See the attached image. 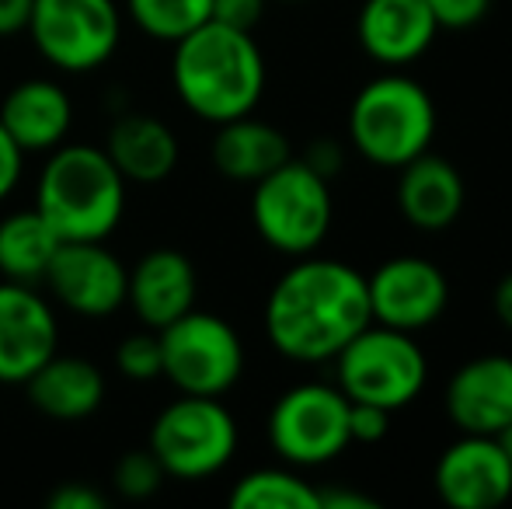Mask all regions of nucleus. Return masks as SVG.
I'll return each instance as SVG.
<instances>
[{
    "mask_svg": "<svg viewBox=\"0 0 512 509\" xmlns=\"http://www.w3.org/2000/svg\"><path fill=\"white\" fill-rule=\"evenodd\" d=\"M373 321L366 276L338 258H304L265 300V335L293 363L335 360Z\"/></svg>",
    "mask_w": 512,
    "mask_h": 509,
    "instance_id": "1",
    "label": "nucleus"
},
{
    "mask_svg": "<svg viewBox=\"0 0 512 509\" xmlns=\"http://www.w3.org/2000/svg\"><path fill=\"white\" fill-rule=\"evenodd\" d=\"M171 84L192 116L220 126L251 116L265 91V56L251 32L206 21L175 42Z\"/></svg>",
    "mask_w": 512,
    "mask_h": 509,
    "instance_id": "2",
    "label": "nucleus"
},
{
    "mask_svg": "<svg viewBox=\"0 0 512 509\" xmlns=\"http://www.w3.org/2000/svg\"><path fill=\"white\" fill-rule=\"evenodd\" d=\"M126 178L105 147L60 143L35 185V210L60 241H105L126 213Z\"/></svg>",
    "mask_w": 512,
    "mask_h": 509,
    "instance_id": "3",
    "label": "nucleus"
},
{
    "mask_svg": "<svg viewBox=\"0 0 512 509\" xmlns=\"http://www.w3.org/2000/svg\"><path fill=\"white\" fill-rule=\"evenodd\" d=\"M352 147L380 168H405L432 147L436 102L405 74H380L352 98Z\"/></svg>",
    "mask_w": 512,
    "mask_h": 509,
    "instance_id": "4",
    "label": "nucleus"
},
{
    "mask_svg": "<svg viewBox=\"0 0 512 509\" xmlns=\"http://www.w3.org/2000/svg\"><path fill=\"white\" fill-rule=\"evenodd\" d=\"M331 189L304 161H283L251 192V220L258 238L283 255L317 252L331 231Z\"/></svg>",
    "mask_w": 512,
    "mask_h": 509,
    "instance_id": "5",
    "label": "nucleus"
},
{
    "mask_svg": "<svg viewBox=\"0 0 512 509\" xmlns=\"http://www.w3.org/2000/svg\"><path fill=\"white\" fill-rule=\"evenodd\" d=\"M335 363L345 398L370 401L387 412L411 405L429 381V363L411 332L373 321L335 356Z\"/></svg>",
    "mask_w": 512,
    "mask_h": 509,
    "instance_id": "6",
    "label": "nucleus"
},
{
    "mask_svg": "<svg viewBox=\"0 0 512 509\" xmlns=\"http://www.w3.org/2000/svg\"><path fill=\"white\" fill-rule=\"evenodd\" d=\"M150 450L168 478L203 482L227 468L234 457L237 422L227 405H220V398L182 394L154 419Z\"/></svg>",
    "mask_w": 512,
    "mask_h": 509,
    "instance_id": "7",
    "label": "nucleus"
},
{
    "mask_svg": "<svg viewBox=\"0 0 512 509\" xmlns=\"http://www.w3.org/2000/svg\"><path fill=\"white\" fill-rule=\"evenodd\" d=\"M161 377L182 394L220 398L244 374V346L237 332L209 311H185L161 332Z\"/></svg>",
    "mask_w": 512,
    "mask_h": 509,
    "instance_id": "8",
    "label": "nucleus"
},
{
    "mask_svg": "<svg viewBox=\"0 0 512 509\" xmlns=\"http://www.w3.org/2000/svg\"><path fill=\"white\" fill-rule=\"evenodd\" d=\"M25 32L49 67L88 74L119 49L122 11L115 0H35Z\"/></svg>",
    "mask_w": 512,
    "mask_h": 509,
    "instance_id": "9",
    "label": "nucleus"
},
{
    "mask_svg": "<svg viewBox=\"0 0 512 509\" xmlns=\"http://www.w3.org/2000/svg\"><path fill=\"white\" fill-rule=\"evenodd\" d=\"M269 443L293 468H321L352 443L349 398L331 384H297L272 405Z\"/></svg>",
    "mask_w": 512,
    "mask_h": 509,
    "instance_id": "10",
    "label": "nucleus"
},
{
    "mask_svg": "<svg viewBox=\"0 0 512 509\" xmlns=\"http://www.w3.org/2000/svg\"><path fill=\"white\" fill-rule=\"evenodd\" d=\"M42 283L53 300L81 318H108L126 304L129 269L105 241H60Z\"/></svg>",
    "mask_w": 512,
    "mask_h": 509,
    "instance_id": "11",
    "label": "nucleus"
},
{
    "mask_svg": "<svg viewBox=\"0 0 512 509\" xmlns=\"http://www.w3.org/2000/svg\"><path fill=\"white\" fill-rule=\"evenodd\" d=\"M370 314L377 325L401 328V332H418L432 321L443 318L450 286L436 262L418 255H398L384 262L370 279Z\"/></svg>",
    "mask_w": 512,
    "mask_h": 509,
    "instance_id": "12",
    "label": "nucleus"
},
{
    "mask_svg": "<svg viewBox=\"0 0 512 509\" xmlns=\"http://www.w3.org/2000/svg\"><path fill=\"white\" fill-rule=\"evenodd\" d=\"M60 346V321L35 286L0 283V384H25Z\"/></svg>",
    "mask_w": 512,
    "mask_h": 509,
    "instance_id": "13",
    "label": "nucleus"
},
{
    "mask_svg": "<svg viewBox=\"0 0 512 509\" xmlns=\"http://www.w3.org/2000/svg\"><path fill=\"white\" fill-rule=\"evenodd\" d=\"M436 492L453 509H495L512 496V461L495 436L464 433L436 461Z\"/></svg>",
    "mask_w": 512,
    "mask_h": 509,
    "instance_id": "14",
    "label": "nucleus"
},
{
    "mask_svg": "<svg viewBox=\"0 0 512 509\" xmlns=\"http://www.w3.org/2000/svg\"><path fill=\"white\" fill-rule=\"evenodd\" d=\"M199 279L189 255L175 248H154L129 269L126 304L140 318V325L161 332L164 325L178 321L196 307Z\"/></svg>",
    "mask_w": 512,
    "mask_h": 509,
    "instance_id": "15",
    "label": "nucleus"
},
{
    "mask_svg": "<svg viewBox=\"0 0 512 509\" xmlns=\"http://www.w3.org/2000/svg\"><path fill=\"white\" fill-rule=\"evenodd\" d=\"M446 415L460 433L495 436L512 422V356H478L446 384Z\"/></svg>",
    "mask_w": 512,
    "mask_h": 509,
    "instance_id": "16",
    "label": "nucleus"
},
{
    "mask_svg": "<svg viewBox=\"0 0 512 509\" xmlns=\"http://www.w3.org/2000/svg\"><path fill=\"white\" fill-rule=\"evenodd\" d=\"M0 126L25 154H49L74 126V102L49 77H28L14 84L0 102Z\"/></svg>",
    "mask_w": 512,
    "mask_h": 509,
    "instance_id": "17",
    "label": "nucleus"
},
{
    "mask_svg": "<svg viewBox=\"0 0 512 509\" xmlns=\"http://www.w3.org/2000/svg\"><path fill=\"white\" fill-rule=\"evenodd\" d=\"M356 32L366 56L387 67H405L432 46L439 25L425 0H366Z\"/></svg>",
    "mask_w": 512,
    "mask_h": 509,
    "instance_id": "18",
    "label": "nucleus"
},
{
    "mask_svg": "<svg viewBox=\"0 0 512 509\" xmlns=\"http://www.w3.org/2000/svg\"><path fill=\"white\" fill-rule=\"evenodd\" d=\"M398 210L418 231H446L464 210V178L450 161L436 154H418L398 168Z\"/></svg>",
    "mask_w": 512,
    "mask_h": 509,
    "instance_id": "19",
    "label": "nucleus"
},
{
    "mask_svg": "<svg viewBox=\"0 0 512 509\" xmlns=\"http://www.w3.org/2000/svg\"><path fill=\"white\" fill-rule=\"evenodd\" d=\"M105 154L119 168L126 182L136 185H157L171 178L178 168V136L168 123L143 112H119L112 129H108Z\"/></svg>",
    "mask_w": 512,
    "mask_h": 509,
    "instance_id": "20",
    "label": "nucleus"
},
{
    "mask_svg": "<svg viewBox=\"0 0 512 509\" xmlns=\"http://www.w3.org/2000/svg\"><path fill=\"white\" fill-rule=\"evenodd\" d=\"M28 401L49 419L77 422L88 419L105 401V377L91 360L53 353L25 381Z\"/></svg>",
    "mask_w": 512,
    "mask_h": 509,
    "instance_id": "21",
    "label": "nucleus"
},
{
    "mask_svg": "<svg viewBox=\"0 0 512 509\" xmlns=\"http://www.w3.org/2000/svg\"><path fill=\"white\" fill-rule=\"evenodd\" d=\"M283 161H290V140L276 126L258 123L251 116L230 119V123L216 126L213 164L230 182L255 185L258 178H265Z\"/></svg>",
    "mask_w": 512,
    "mask_h": 509,
    "instance_id": "22",
    "label": "nucleus"
},
{
    "mask_svg": "<svg viewBox=\"0 0 512 509\" xmlns=\"http://www.w3.org/2000/svg\"><path fill=\"white\" fill-rule=\"evenodd\" d=\"M56 248H60V238L35 206L7 213L0 220V276L4 279L28 286L42 283Z\"/></svg>",
    "mask_w": 512,
    "mask_h": 509,
    "instance_id": "23",
    "label": "nucleus"
},
{
    "mask_svg": "<svg viewBox=\"0 0 512 509\" xmlns=\"http://www.w3.org/2000/svg\"><path fill=\"white\" fill-rule=\"evenodd\" d=\"M230 509H317V489L290 468H258L227 496Z\"/></svg>",
    "mask_w": 512,
    "mask_h": 509,
    "instance_id": "24",
    "label": "nucleus"
},
{
    "mask_svg": "<svg viewBox=\"0 0 512 509\" xmlns=\"http://www.w3.org/2000/svg\"><path fill=\"white\" fill-rule=\"evenodd\" d=\"M213 0H126V14L143 35L175 46L209 21Z\"/></svg>",
    "mask_w": 512,
    "mask_h": 509,
    "instance_id": "25",
    "label": "nucleus"
},
{
    "mask_svg": "<svg viewBox=\"0 0 512 509\" xmlns=\"http://www.w3.org/2000/svg\"><path fill=\"white\" fill-rule=\"evenodd\" d=\"M164 478L168 475H164L161 461H157L150 447L122 454L112 471L115 489H119V496H126V499H150L154 492H161Z\"/></svg>",
    "mask_w": 512,
    "mask_h": 509,
    "instance_id": "26",
    "label": "nucleus"
},
{
    "mask_svg": "<svg viewBox=\"0 0 512 509\" xmlns=\"http://www.w3.org/2000/svg\"><path fill=\"white\" fill-rule=\"evenodd\" d=\"M115 367L129 381H154L161 377V335L150 332H133L119 342L115 349Z\"/></svg>",
    "mask_w": 512,
    "mask_h": 509,
    "instance_id": "27",
    "label": "nucleus"
},
{
    "mask_svg": "<svg viewBox=\"0 0 512 509\" xmlns=\"http://www.w3.org/2000/svg\"><path fill=\"white\" fill-rule=\"evenodd\" d=\"M391 429V412L370 401H349V436L352 443H377Z\"/></svg>",
    "mask_w": 512,
    "mask_h": 509,
    "instance_id": "28",
    "label": "nucleus"
},
{
    "mask_svg": "<svg viewBox=\"0 0 512 509\" xmlns=\"http://www.w3.org/2000/svg\"><path fill=\"white\" fill-rule=\"evenodd\" d=\"M439 28H471L492 11V0H425Z\"/></svg>",
    "mask_w": 512,
    "mask_h": 509,
    "instance_id": "29",
    "label": "nucleus"
},
{
    "mask_svg": "<svg viewBox=\"0 0 512 509\" xmlns=\"http://www.w3.org/2000/svg\"><path fill=\"white\" fill-rule=\"evenodd\" d=\"M262 14H265V0H213L209 21H220V25H227V28L251 32V28L262 21Z\"/></svg>",
    "mask_w": 512,
    "mask_h": 509,
    "instance_id": "30",
    "label": "nucleus"
},
{
    "mask_svg": "<svg viewBox=\"0 0 512 509\" xmlns=\"http://www.w3.org/2000/svg\"><path fill=\"white\" fill-rule=\"evenodd\" d=\"M21 171H25V150L11 140L4 126H0V203L18 189Z\"/></svg>",
    "mask_w": 512,
    "mask_h": 509,
    "instance_id": "31",
    "label": "nucleus"
},
{
    "mask_svg": "<svg viewBox=\"0 0 512 509\" xmlns=\"http://www.w3.org/2000/svg\"><path fill=\"white\" fill-rule=\"evenodd\" d=\"M49 509H105V496L84 482H67L49 492Z\"/></svg>",
    "mask_w": 512,
    "mask_h": 509,
    "instance_id": "32",
    "label": "nucleus"
},
{
    "mask_svg": "<svg viewBox=\"0 0 512 509\" xmlns=\"http://www.w3.org/2000/svg\"><path fill=\"white\" fill-rule=\"evenodd\" d=\"M300 161L310 164L317 175L331 182V178L342 171L345 150H342V143H338V140H314V143H310V150H307V157H300Z\"/></svg>",
    "mask_w": 512,
    "mask_h": 509,
    "instance_id": "33",
    "label": "nucleus"
},
{
    "mask_svg": "<svg viewBox=\"0 0 512 509\" xmlns=\"http://www.w3.org/2000/svg\"><path fill=\"white\" fill-rule=\"evenodd\" d=\"M35 0H0V39H11L28 28Z\"/></svg>",
    "mask_w": 512,
    "mask_h": 509,
    "instance_id": "34",
    "label": "nucleus"
},
{
    "mask_svg": "<svg viewBox=\"0 0 512 509\" xmlns=\"http://www.w3.org/2000/svg\"><path fill=\"white\" fill-rule=\"evenodd\" d=\"M317 509H380L377 499L349 489H317Z\"/></svg>",
    "mask_w": 512,
    "mask_h": 509,
    "instance_id": "35",
    "label": "nucleus"
},
{
    "mask_svg": "<svg viewBox=\"0 0 512 509\" xmlns=\"http://www.w3.org/2000/svg\"><path fill=\"white\" fill-rule=\"evenodd\" d=\"M492 304H495V314H499V321L512 332V272H509V276H502V279H499Z\"/></svg>",
    "mask_w": 512,
    "mask_h": 509,
    "instance_id": "36",
    "label": "nucleus"
},
{
    "mask_svg": "<svg viewBox=\"0 0 512 509\" xmlns=\"http://www.w3.org/2000/svg\"><path fill=\"white\" fill-rule=\"evenodd\" d=\"M495 440H499V447L506 450V457L512 461V422H509V426H502L499 433H495Z\"/></svg>",
    "mask_w": 512,
    "mask_h": 509,
    "instance_id": "37",
    "label": "nucleus"
}]
</instances>
